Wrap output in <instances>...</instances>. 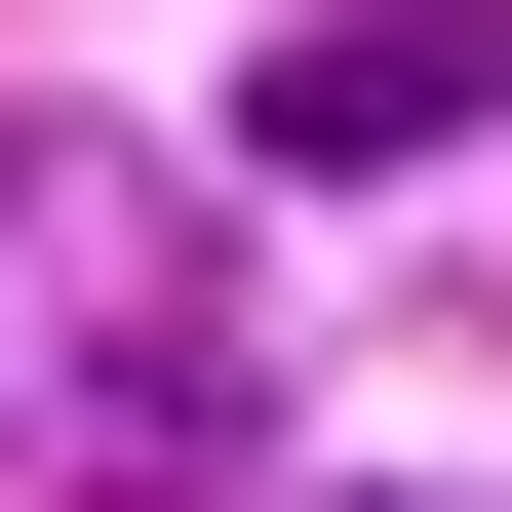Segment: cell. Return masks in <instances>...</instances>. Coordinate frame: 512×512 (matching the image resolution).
I'll return each mask as SVG.
<instances>
[{
  "label": "cell",
  "instance_id": "7a4b0ae2",
  "mask_svg": "<svg viewBox=\"0 0 512 512\" xmlns=\"http://www.w3.org/2000/svg\"><path fill=\"white\" fill-rule=\"evenodd\" d=\"M473 119H512V0H316V40L237 79V158H276V197H434Z\"/></svg>",
  "mask_w": 512,
  "mask_h": 512
},
{
  "label": "cell",
  "instance_id": "6da1fadb",
  "mask_svg": "<svg viewBox=\"0 0 512 512\" xmlns=\"http://www.w3.org/2000/svg\"><path fill=\"white\" fill-rule=\"evenodd\" d=\"M0 434H40V473H237L276 434L237 276H197V197L119 119H0Z\"/></svg>",
  "mask_w": 512,
  "mask_h": 512
}]
</instances>
